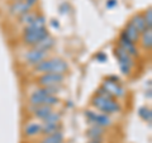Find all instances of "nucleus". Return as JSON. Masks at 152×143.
I'll use <instances>...</instances> for the list:
<instances>
[{"label": "nucleus", "instance_id": "1", "mask_svg": "<svg viewBox=\"0 0 152 143\" xmlns=\"http://www.w3.org/2000/svg\"><path fill=\"white\" fill-rule=\"evenodd\" d=\"M69 71V63L62 58H48L41 61L39 63L34 66L36 74H46V72H53V74H62L65 75Z\"/></svg>", "mask_w": 152, "mask_h": 143}, {"label": "nucleus", "instance_id": "2", "mask_svg": "<svg viewBox=\"0 0 152 143\" xmlns=\"http://www.w3.org/2000/svg\"><path fill=\"white\" fill-rule=\"evenodd\" d=\"M91 105L94 108H96L98 110L103 112L104 114H114V113H119L122 110V108L119 105V103L115 101L114 99H107L102 96H95L91 99Z\"/></svg>", "mask_w": 152, "mask_h": 143}, {"label": "nucleus", "instance_id": "3", "mask_svg": "<svg viewBox=\"0 0 152 143\" xmlns=\"http://www.w3.org/2000/svg\"><path fill=\"white\" fill-rule=\"evenodd\" d=\"M29 103L31 105H50L55 107L60 103V99L56 95H47L43 93L41 88L34 90L29 96Z\"/></svg>", "mask_w": 152, "mask_h": 143}, {"label": "nucleus", "instance_id": "4", "mask_svg": "<svg viewBox=\"0 0 152 143\" xmlns=\"http://www.w3.org/2000/svg\"><path fill=\"white\" fill-rule=\"evenodd\" d=\"M114 56L117 57V61H118V65H119L122 74L123 75H131L132 67L134 66L133 57L129 53H127V52L119 46H117L115 48H114Z\"/></svg>", "mask_w": 152, "mask_h": 143}, {"label": "nucleus", "instance_id": "5", "mask_svg": "<svg viewBox=\"0 0 152 143\" xmlns=\"http://www.w3.org/2000/svg\"><path fill=\"white\" fill-rule=\"evenodd\" d=\"M48 34L50 33L46 27H42L36 31H24L23 32V43L29 46V47H34L37 43H39V42Z\"/></svg>", "mask_w": 152, "mask_h": 143}, {"label": "nucleus", "instance_id": "6", "mask_svg": "<svg viewBox=\"0 0 152 143\" xmlns=\"http://www.w3.org/2000/svg\"><path fill=\"white\" fill-rule=\"evenodd\" d=\"M66 80V76L62 74H53V72H46L41 74V76L37 79V84L39 86H51V85H62Z\"/></svg>", "mask_w": 152, "mask_h": 143}, {"label": "nucleus", "instance_id": "7", "mask_svg": "<svg viewBox=\"0 0 152 143\" xmlns=\"http://www.w3.org/2000/svg\"><path fill=\"white\" fill-rule=\"evenodd\" d=\"M85 117L90 123H94L95 125L99 127H109L112 125V119L108 114L104 113H96L93 110H85Z\"/></svg>", "mask_w": 152, "mask_h": 143}, {"label": "nucleus", "instance_id": "8", "mask_svg": "<svg viewBox=\"0 0 152 143\" xmlns=\"http://www.w3.org/2000/svg\"><path fill=\"white\" fill-rule=\"evenodd\" d=\"M47 57H48V51H42V50H38L36 47H33L32 50H29L24 55V60H26L27 65L34 67L37 63H39L41 61L46 60Z\"/></svg>", "mask_w": 152, "mask_h": 143}, {"label": "nucleus", "instance_id": "9", "mask_svg": "<svg viewBox=\"0 0 152 143\" xmlns=\"http://www.w3.org/2000/svg\"><path fill=\"white\" fill-rule=\"evenodd\" d=\"M102 86L107 90V91L112 95L113 98H123L126 95V90L123 86H121L118 82H115V81H112L109 79H105L103 81Z\"/></svg>", "mask_w": 152, "mask_h": 143}, {"label": "nucleus", "instance_id": "10", "mask_svg": "<svg viewBox=\"0 0 152 143\" xmlns=\"http://www.w3.org/2000/svg\"><path fill=\"white\" fill-rule=\"evenodd\" d=\"M31 9L32 8L28 5L26 0H14L10 5H9V13H10L12 15L19 17V15H22V14L29 12Z\"/></svg>", "mask_w": 152, "mask_h": 143}, {"label": "nucleus", "instance_id": "11", "mask_svg": "<svg viewBox=\"0 0 152 143\" xmlns=\"http://www.w3.org/2000/svg\"><path fill=\"white\" fill-rule=\"evenodd\" d=\"M118 46L122 47V48L127 53H129L132 57L138 56V50H137V47H136V43H133L128 38H126V36L123 34V33L121 34L119 39H118Z\"/></svg>", "mask_w": 152, "mask_h": 143}, {"label": "nucleus", "instance_id": "12", "mask_svg": "<svg viewBox=\"0 0 152 143\" xmlns=\"http://www.w3.org/2000/svg\"><path fill=\"white\" fill-rule=\"evenodd\" d=\"M28 110H29L36 118L43 120L53 109H52V107H50V105H29Z\"/></svg>", "mask_w": 152, "mask_h": 143}, {"label": "nucleus", "instance_id": "13", "mask_svg": "<svg viewBox=\"0 0 152 143\" xmlns=\"http://www.w3.org/2000/svg\"><path fill=\"white\" fill-rule=\"evenodd\" d=\"M123 34L126 36V38H128L131 42H133V43H138L140 42V37H141V33L137 31L136 27H133L129 22L127 23V26L124 28V31L122 32Z\"/></svg>", "mask_w": 152, "mask_h": 143}, {"label": "nucleus", "instance_id": "14", "mask_svg": "<svg viewBox=\"0 0 152 143\" xmlns=\"http://www.w3.org/2000/svg\"><path fill=\"white\" fill-rule=\"evenodd\" d=\"M62 131V123L57 122V123H42V128H41V133L39 134L43 136H50L56 132Z\"/></svg>", "mask_w": 152, "mask_h": 143}, {"label": "nucleus", "instance_id": "15", "mask_svg": "<svg viewBox=\"0 0 152 143\" xmlns=\"http://www.w3.org/2000/svg\"><path fill=\"white\" fill-rule=\"evenodd\" d=\"M129 23H131L133 27L137 28V31H138L141 34H142L143 32H146L147 29H150V28H147L146 22H145L143 15H142V14H136V15H133V17L131 18Z\"/></svg>", "mask_w": 152, "mask_h": 143}, {"label": "nucleus", "instance_id": "16", "mask_svg": "<svg viewBox=\"0 0 152 143\" xmlns=\"http://www.w3.org/2000/svg\"><path fill=\"white\" fill-rule=\"evenodd\" d=\"M42 27H46V17L42 15V14H38L31 24L24 27V31H36V29H39Z\"/></svg>", "mask_w": 152, "mask_h": 143}, {"label": "nucleus", "instance_id": "17", "mask_svg": "<svg viewBox=\"0 0 152 143\" xmlns=\"http://www.w3.org/2000/svg\"><path fill=\"white\" fill-rule=\"evenodd\" d=\"M55 43H56L55 38L48 34L46 38H43L39 43H37L34 47H36V48H38V50H42V51H50L52 47L55 46Z\"/></svg>", "mask_w": 152, "mask_h": 143}, {"label": "nucleus", "instance_id": "18", "mask_svg": "<svg viewBox=\"0 0 152 143\" xmlns=\"http://www.w3.org/2000/svg\"><path fill=\"white\" fill-rule=\"evenodd\" d=\"M140 42L145 50L150 51L152 47V29H147L146 32L142 33L140 37Z\"/></svg>", "mask_w": 152, "mask_h": 143}, {"label": "nucleus", "instance_id": "19", "mask_svg": "<svg viewBox=\"0 0 152 143\" xmlns=\"http://www.w3.org/2000/svg\"><path fill=\"white\" fill-rule=\"evenodd\" d=\"M64 138L65 137H64L62 131H60V132L53 133V134L45 136V138L39 143H64Z\"/></svg>", "mask_w": 152, "mask_h": 143}, {"label": "nucleus", "instance_id": "20", "mask_svg": "<svg viewBox=\"0 0 152 143\" xmlns=\"http://www.w3.org/2000/svg\"><path fill=\"white\" fill-rule=\"evenodd\" d=\"M104 128L103 127H99V125H93L91 128H89L88 132H86V137L89 139H94V138H102L104 136Z\"/></svg>", "mask_w": 152, "mask_h": 143}, {"label": "nucleus", "instance_id": "21", "mask_svg": "<svg viewBox=\"0 0 152 143\" xmlns=\"http://www.w3.org/2000/svg\"><path fill=\"white\" fill-rule=\"evenodd\" d=\"M41 128L42 124H39V123H31L24 128V134L27 137H34L41 133Z\"/></svg>", "mask_w": 152, "mask_h": 143}, {"label": "nucleus", "instance_id": "22", "mask_svg": "<svg viewBox=\"0 0 152 143\" xmlns=\"http://www.w3.org/2000/svg\"><path fill=\"white\" fill-rule=\"evenodd\" d=\"M37 15H38L37 13L29 10V12H27V13H24V14H22V15H19V23L26 27V26H28V24H31V23L36 19Z\"/></svg>", "mask_w": 152, "mask_h": 143}, {"label": "nucleus", "instance_id": "23", "mask_svg": "<svg viewBox=\"0 0 152 143\" xmlns=\"http://www.w3.org/2000/svg\"><path fill=\"white\" fill-rule=\"evenodd\" d=\"M138 115L147 123H151V120H152V112H151V109L147 107H141L138 109Z\"/></svg>", "mask_w": 152, "mask_h": 143}, {"label": "nucleus", "instance_id": "24", "mask_svg": "<svg viewBox=\"0 0 152 143\" xmlns=\"http://www.w3.org/2000/svg\"><path fill=\"white\" fill-rule=\"evenodd\" d=\"M61 118H62V113L52 110L48 115L43 119V123H57V122H61Z\"/></svg>", "mask_w": 152, "mask_h": 143}, {"label": "nucleus", "instance_id": "25", "mask_svg": "<svg viewBox=\"0 0 152 143\" xmlns=\"http://www.w3.org/2000/svg\"><path fill=\"white\" fill-rule=\"evenodd\" d=\"M142 15H143V19H145V22H146L147 28L152 29V9L148 8L143 14H142Z\"/></svg>", "mask_w": 152, "mask_h": 143}, {"label": "nucleus", "instance_id": "26", "mask_svg": "<svg viewBox=\"0 0 152 143\" xmlns=\"http://www.w3.org/2000/svg\"><path fill=\"white\" fill-rule=\"evenodd\" d=\"M95 95H98V96H102V98H107V99H114L112 95L109 94L103 86H100V88L96 89V93H95Z\"/></svg>", "mask_w": 152, "mask_h": 143}, {"label": "nucleus", "instance_id": "27", "mask_svg": "<svg viewBox=\"0 0 152 143\" xmlns=\"http://www.w3.org/2000/svg\"><path fill=\"white\" fill-rule=\"evenodd\" d=\"M95 58H96V60L99 61V62H105L108 57H107V55H105V53H98L96 56H95Z\"/></svg>", "mask_w": 152, "mask_h": 143}, {"label": "nucleus", "instance_id": "28", "mask_svg": "<svg viewBox=\"0 0 152 143\" xmlns=\"http://www.w3.org/2000/svg\"><path fill=\"white\" fill-rule=\"evenodd\" d=\"M117 5H118L117 0H108L107 1V8L108 9H113V8H115Z\"/></svg>", "mask_w": 152, "mask_h": 143}, {"label": "nucleus", "instance_id": "29", "mask_svg": "<svg viewBox=\"0 0 152 143\" xmlns=\"http://www.w3.org/2000/svg\"><path fill=\"white\" fill-rule=\"evenodd\" d=\"M60 13H61V14H66V13H69V4L64 3L60 7Z\"/></svg>", "mask_w": 152, "mask_h": 143}, {"label": "nucleus", "instance_id": "30", "mask_svg": "<svg viewBox=\"0 0 152 143\" xmlns=\"http://www.w3.org/2000/svg\"><path fill=\"white\" fill-rule=\"evenodd\" d=\"M26 1H27V4H28V5H29L31 8H33V7H34L36 4L38 3V0H26Z\"/></svg>", "mask_w": 152, "mask_h": 143}, {"label": "nucleus", "instance_id": "31", "mask_svg": "<svg viewBox=\"0 0 152 143\" xmlns=\"http://www.w3.org/2000/svg\"><path fill=\"white\" fill-rule=\"evenodd\" d=\"M88 143H103L102 138H94V139H90Z\"/></svg>", "mask_w": 152, "mask_h": 143}, {"label": "nucleus", "instance_id": "32", "mask_svg": "<svg viewBox=\"0 0 152 143\" xmlns=\"http://www.w3.org/2000/svg\"><path fill=\"white\" fill-rule=\"evenodd\" d=\"M151 91H152L151 88H148V90H147L146 94H145V95H146V98H147V99H150V100H151V98H152V93H151Z\"/></svg>", "mask_w": 152, "mask_h": 143}, {"label": "nucleus", "instance_id": "33", "mask_svg": "<svg viewBox=\"0 0 152 143\" xmlns=\"http://www.w3.org/2000/svg\"><path fill=\"white\" fill-rule=\"evenodd\" d=\"M51 26L53 27V28H58V27H60V23L57 22V20H52V22H51Z\"/></svg>", "mask_w": 152, "mask_h": 143}]
</instances>
